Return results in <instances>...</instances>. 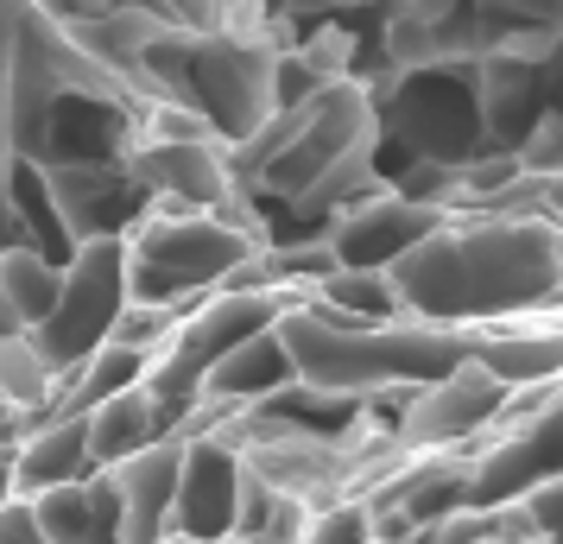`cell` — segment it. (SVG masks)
Segmentation results:
<instances>
[{
  "label": "cell",
  "mask_w": 563,
  "mask_h": 544,
  "mask_svg": "<svg viewBox=\"0 0 563 544\" xmlns=\"http://www.w3.org/2000/svg\"><path fill=\"white\" fill-rule=\"evenodd\" d=\"M450 215H456V209L424 203V197H411V190H399V184H380L374 197H361L355 209H342L330 229H323V241H330L335 266L393 273V266H399L418 241H431Z\"/></svg>",
  "instance_id": "cell-4"
},
{
  "label": "cell",
  "mask_w": 563,
  "mask_h": 544,
  "mask_svg": "<svg viewBox=\"0 0 563 544\" xmlns=\"http://www.w3.org/2000/svg\"><path fill=\"white\" fill-rule=\"evenodd\" d=\"M273 241L222 209H146L128 229V286L146 304L190 311L197 298L247 279Z\"/></svg>",
  "instance_id": "cell-2"
},
{
  "label": "cell",
  "mask_w": 563,
  "mask_h": 544,
  "mask_svg": "<svg viewBox=\"0 0 563 544\" xmlns=\"http://www.w3.org/2000/svg\"><path fill=\"white\" fill-rule=\"evenodd\" d=\"M89 449H96V468H121L128 456H140L146 443H158L172 431V406L158 399L146 380L140 387H121L89 406Z\"/></svg>",
  "instance_id": "cell-6"
},
{
  "label": "cell",
  "mask_w": 563,
  "mask_h": 544,
  "mask_svg": "<svg viewBox=\"0 0 563 544\" xmlns=\"http://www.w3.org/2000/svg\"><path fill=\"white\" fill-rule=\"evenodd\" d=\"M468 355L494 367L512 392H538L563 380V304L558 311H526L468 330Z\"/></svg>",
  "instance_id": "cell-5"
},
{
  "label": "cell",
  "mask_w": 563,
  "mask_h": 544,
  "mask_svg": "<svg viewBox=\"0 0 563 544\" xmlns=\"http://www.w3.org/2000/svg\"><path fill=\"white\" fill-rule=\"evenodd\" d=\"M393 286L411 317L482 330L500 317L563 304V222L551 209H468L418 241Z\"/></svg>",
  "instance_id": "cell-1"
},
{
  "label": "cell",
  "mask_w": 563,
  "mask_h": 544,
  "mask_svg": "<svg viewBox=\"0 0 563 544\" xmlns=\"http://www.w3.org/2000/svg\"><path fill=\"white\" fill-rule=\"evenodd\" d=\"M64 298V266L52 254H38L32 241L0 247V317L13 330H45Z\"/></svg>",
  "instance_id": "cell-7"
},
{
  "label": "cell",
  "mask_w": 563,
  "mask_h": 544,
  "mask_svg": "<svg viewBox=\"0 0 563 544\" xmlns=\"http://www.w3.org/2000/svg\"><path fill=\"white\" fill-rule=\"evenodd\" d=\"M519 392L482 367L475 355H462L450 374H437L431 387H411L399 399V424L393 437L406 443V456H475L500 424H507Z\"/></svg>",
  "instance_id": "cell-3"
},
{
  "label": "cell",
  "mask_w": 563,
  "mask_h": 544,
  "mask_svg": "<svg viewBox=\"0 0 563 544\" xmlns=\"http://www.w3.org/2000/svg\"><path fill=\"white\" fill-rule=\"evenodd\" d=\"M544 209H551V215L563 222V178H551V184H544Z\"/></svg>",
  "instance_id": "cell-9"
},
{
  "label": "cell",
  "mask_w": 563,
  "mask_h": 544,
  "mask_svg": "<svg viewBox=\"0 0 563 544\" xmlns=\"http://www.w3.org/2000/svg\"><path fill=\"white\" fill-rule=\"evenodd\" d=\"M266 13H273V0H222V32L266 38Z\"/></svg>",
  "instance_id": "cell-8"
}]
</instances>
